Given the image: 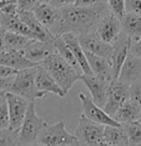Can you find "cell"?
<instances>
[{
  "mask_svg": "<svg viewBox=\"0 0 141 146\" xmlns=\"http://www.w3.org/2000/svg\"><path fill=\"white\" fill-rule=\"evenodd\" d=\"M16 70L11 68H8V66L0 65V78H10V76H15L16 75Z\"/></svg>",
  "mask_w": 141,
  "mask_h": 146,
  "instance_id": "d590c367",
  "label": "cell"
},
{
  "mask_svg": "<svg viewBox=\"0 0 141 146\" xmlns=\"http://www.w3.org/2000/svg\"><path fill=\"white\" fill-rule=\"evenodd\" d=\"M60 36L63 38V40L66 44V46L69 48V50L71 51V54H72L74 58H75V60L78 61V64L80 66V69H81L82 74L92 75L91 69H90V66L88 64V60H86L85 51H84L81 49V46H80L78 36L74 35V34H63Z\"/></svg>",
  "mask_w": 141,
  "mask_h": 146,
  "instance_id": "ac0fdd59",
  "label": "cell"
},
{
  "mask_svg": "<svg viewBox=\"0 0 141 146\" xmlns=\"http://www.w3.org/2000/svg\"><path fill=\"white\" fill-rule=\"evenodd\" d=\"M14 81V76H10V78H0V91L8 92L10 90Z\"/></svg>",
  "mask_w": 141,
  "mask_h": 146,
  "instance_id": "836d02e7",
  "label": "cell"
},
{
  "mask_svg": "<svg viewBox=\"0 0 141 146\" xmlns=\"http://www.w3.org/2000/svg\"><path fill=\"white\" fill-rule=\"evenodd\" d=\"M0 26H1L5 31L15 33V34H19V35H24L26 38L34 40L31 31L29 30V28L24 24V23L20 20L18 14H15V15L0 14Z\"/></svg>",
  "mask_w": 141,
  "mask_h": 146,
  "instance_id": "7402d4cb",
  "label": "cell"
},
{
  "mask_svg": "<svg viewBox=\"0 0 141 146\" xmlns=\"http://www.w3.org/2000/svg\"><path fill=\"white\" fill-rule=\"evenodd\" d=\"M50 1L51 0H40V3H48V4H50Z\"/></svg>",
  "mask_w": 141,
  "mask_h": 146,
  "instance_id": "7bdbcfd3",
  "label": "cell"
},
{
  "mask_svg": "<svg viewBox=\"0 0 141 146\" xmlns=\"http://www.w3.org/2000/svg\"><path fill=\"white\" fill-rule=\"evenodd\" d=\"M120 34H121V23L115 15L111 14V11L101 19L94 31V35L99 40L110 45H112L119 39Z\"/></svg>",
  "mask_w": 141,
  "mask_h": 146,
  "instance_id": "ba28073f",
  "label": "cell"
},
{
  "mask_svg": "<svg viewBox=\"0 0 141 146\" xmlns=\"http://www.w3.org/2000/svg\"><path fill=\"white\" fill-rule=\"evenodd\" d=\"M130 100L141 108V81L130 85Z\"/></svg>",
  "mask_w": 141,
  "mask_h": 146,
  "instance_id": "4dcf8cb0",
  "label": "cell"
},
{
  "mask_svg": "<svg viewBox=\"0 0 141 146\" xmlns=\"http://www.w3.org/2000/svg\"><path fill=\"white\" fill-rule=\"evenodd\" d=\"M48 122L36 114L34 102H29L24 121L21 124V127L19 129L20 146H30L33 144H36V137H38L40 130Z\"/></svg>",
  "mask_w": 141,
  "mask_h": 146,
  "instance_id": "5b68a950",
  "label": "cell"
},
{
  "mask_svg": "<svg viewBox=\"0 0 141 146\" xmlns=\"http://www.w3.org/2000/svg\"><path fill=\"white\" fill-rule=\"evenodd\" d=\"M104 127L81 115L74 135L80 146H99L104 142Z\"/></svg>",
  "mask_w": 141,
  "mask_h": 146,
  "instance_id": "8992f818",
  "label": "cell"
},
{
  "mask_svg": "<svg viewBox=\"0 0 141 146\" xmlns=\"http://www.w3.org/2000/svg\"><path fill=\"white\" fill-rule=\"evenodd\" d=\"M4 35H5V30L0 26V54L5 51V49H4Z\"/></svg>",
  "mask_w": 141,
  "mask_h": 146,
  "instance_id": "f35d334b",
  "label": "cell"
},
{
  "mask_svg": "<svg viewBox=\"0 0 141 146\" xmlns=\"http://www.w3.org/2000/svg\"><path fill=\"white\" fill-rule=\"evenodd\" d=\"M0 65L8 66L14 70H24V69L36 66L34 62L25 58L21 51H4L0 54Z\"/></svg>",
  "mask_w": 141,
  "mask_h": 146,
  "instance_id": "44dd1931",
  "label": "cell"
},
{
  "mask_svg": "<svg viewBox=\"0 0 141 146\" xmlns=\"http://www.w3.org/2000/svg\"><path fill=\"white\" fill-rule=\"evenodd\" d=\"M38 66V65H36ZM36 66L34 68L24 69V70H19L14 76V81L8 92L15 94L20 98L25 99L29 102H34L36 99L45 98V94L40 92L36 89L35 85V70Z\"/></svg>",
  "mask_w": 141,
  "mask_h": 146,
  "instance_id": "3957f363",
  "label": "cell"
},
{
  "mask_svg": "<svg viewBox=\"0 0 141 146\" xmlns=\"http://www.w3.org/2000/svg\"><path fill=\"white\" fill-rule=\"evenodd\" d=\"M136 121H137V122H140V124H141V110H140V112H139V116H137Z\"/></svg>",
  "mask_w": 141,
  "mask_h": 146,
  "instance_id": "b9f144b4",
  "label": "cell"
},
{
  "mask_svg": "<svg viewBox=\"0 0 141 146\" xmlns=\"http://www.w3.org/2000/svg\"><path fill=\"white\" fill-rule=\"evenodd\" d=\"M140 110H141L140 106L129 99V100L124 102V104L119 108V110L114 114L112 119L116 122H119L120 125L130 124V122L136 121Z\"/></svg>",
  "mask_w": 141,
  "mask_h": 146,
  "instance_id": "cb8c5ba5",
  "label": "cell"
},
{
  "mask_svg": "<svg viewBox=\"0 0 141 146\" xmlns=\"http://www.w3.org/2000/svg\"><path fill=\"white\" fill-rule=\"evenodd\" d=\"M33 14L36 20L50 31V29L56 24L59 19V9L54 8L51 4H48V3H40L33 10Z\"/></svg>",
  "mask_w": 141,
  "mask_h": 146,
  "instance_id": "ffe728a7",
  "label": "cell"
},
{
  "mask_svg": "<svg viewBox=\"0 0 141 146\" xmlns=\"http://www.w3.org/2000/svg\"><path fill=\"white\" fill-rule=\"evenodd\" d=\"M79 99L82 106V115L86 119L102 126H115V127L120 126L119 122H116L111 116L107 115L102 108H99L89 96H86L85 94H79Z\"/></svg>",
  "mask_w": 141,
  "mask_h": 146,
  "instance_id": "30bf717a",
  "label": "cell"
},
{
  "mask_svg": "<svg viewBox=\"0 0 141 146\" xmlns=\"http://www.w3.org/2000/svg\"><path fill=\"white\" fill-rule=\"evenodd\" d=\"M54 39H51V40H49V41L34 40L29 46H26L24 50L21 51L23 55H24L28 60L34 62L35 65L41 64L49 55H51L53 52H56Z\"/></svg>",
  "mask_w": 141,
  "mask_h": 146,
  "instance_id": "5bb4252c",
  "label": "cell"
},
{
  "mask_svg": "<svg viewBox=\"0 0 141 146\" xmlns=\"http://www.w3.org/2000/svg\"><path fill=\"white\" fill-rule=\"evenodd\" d=\"M9 1H16V0H9Z\"/></svg>",
  "mask_w": 141,
  "mask_h": 146,
  "instance_id": "7dc6e473",
  "label": "cell"
},
{
  "mask_svg": "<svg viewBox=\"0 0 141 146\" xmlns=\"http://www.w3.org/2000/svg\"><path fill=\"white\" fill-rule=\"evenodd\" d=\"M68 146H80V145L78 144V142H75V144H72V145H68Z\"/></svg>",
  "mask_w": 141,
  "mask_h": 146,
  "instance_id": "ee69618b",
  "label": "cell"
},
{
  "mask_svg": "<svg viewBox=\"0 0 141 146\" xmlns=\"http://www.w3.org/2000/svg\"><path fill=\"white\" fill-rule=\"evenodd\" d=\"M120 23H121V31L129 36L132 42L141 40V16L125 13Z\"/></svg>",
  "mask_w": 141,
  "mask_h": 146,
  "instance_id": "603a6c76",
  "label": "cell"
},
{
  "mask_svg": "<svg viewBox=\"0 0 141 146\" xmlns=\"http://www.w3.org/2000/svg\"><path fill=\"white\" fill-rule=\"evenodd\" d=\"M40 4V0H16L18 10L21 11H33Z\"/></svg>",
  "mask_w": 141,
  "mask_h": 146,
  "instance_id": "1f68e13d",
  "label": "cell"
},
{
  "mask_svg": "<svg viewBox=\"0 0 141 146\" xmlns=\"http://www.w3.org/2000/svg\"><path fill=\"white\" fill-rule=\"evenodd\" d=\"M5 94H6V92H4V91H0V105H1L3 102H5V100H6Z\"/></svg>",
  "mask_w": 141,
  "mask_h": 146,
  "instance_id": "ab89813d",
  "label": "cell"
},
{
  "mask_svg": "<svg viewBox=\"0 0 141 146\" xmlns=\"http://www.w3.org/2000/svg\"><path fill=\"white\" fill-rule=\"evenodd\" d=\"M110 13L106 1L94 6H66L59 9V19L50 29L54 36L74 34L76 36L94 34L97 24Z\"/></svg>",
  "mask_w": 141,
  "mask_h": 146,
  "instance_id": "6da1fadb",
  "label": "cell"
},
{
  "mask_svg": "<svg viewBox=\"0 0 141 146\" xmlns=\"http://www.w3.org/2000/svg\"><path fill=\"white\" fill-rule=\"evenodd\" d=\"M0 146H20L19 131L10 129L0 131Z\"/></svg>",
  "mask_w": 141,
  "mask_h": 146,
  "instance_id": "83f0119b",
  "label": "cell"
},
{
  "mask_svg": "<svg viewBox=\"0 0 141 146\" xmlns=\"http://www.w3.org/2000/svg\"><path fill=\"white\" fill-rule=\"evenodd\" d=\"M35 85L36 89L45 95L54 94L56 96H60V98H65L66 96L65 92L61 90V88L56 84L55 80L40 64L36 66L35 70Z\"/></svg>",
  "mask_w": 141,
  "mask_h": 146,
  "instance_id": "2e32d148",
  "label": "cell"
},
{
  "mask_svg": "<svg viewBox=\"0 0 141 146\" xmlns=\"http://www.w3.org/2000/svg\"><path fill=\"white\" fill-rule=\"evenodd\" d=\"M65 125L66 124L64 120L58 121L53 125L46 124L40 130L36 137V144L41 146H68L78 142L75 135L70 134L66 130Z\"/></svg>",
  "mask_w": 141,
  "mask_h": 146,
  "instance_id": "277c9868",
  "label": "cell"
},
{
  "mask_svg": "<svg viewBox=\"0 0 141 146\" xmlns=\"http://www.w3.org/2000/svg\"><path fill=\"white\" fill-rule=\"evenodd\" d=\"M85 56L90 69H91L92 75H95L96 78L102 79L105 81H109V82L112 81L111 62H110V60L99 58V56L89 54V52H85Z\"/></svg>",
  "mask_w": 141,
  "mask_h": 146,
  "instance_id": "d6986e66",
  "label": "cell"
},
{
  "mask_svg": "<svg viewBox=\"0 0 141 146\" xmlns=\"http://www.w3.org/2000/svg\"><path fill=\"white\" fill-rule=\"evenodd\" d=\"M125 13L141 16V0H125Z\"/></svg>",
  "mask_w": 141,
  "mask_h": 146,
  "instance_id": "d6a6232c",
  "label": "cell"
},
{
  "mask_svg": "<svg viewBox=\"0 0 141 146\" xmlns=\"http://www.w3.org/2000/svg\"><path fill=\"white\" fill-rule=\"evenodd\" d=\"M99 146H110V145H106V144H104V142H102V144H101V145H99Z\"/></svg>",
  "mask_w": 141,
  "mask_h": 146,
  "instance_id": "bcb514c9",
  "label": "cell"
},
{
  "mask_svg": "<svg viewBox=\"0 0 141 146\" xmlns=\"http://www.w3.org/2000/svg\"><path fill=\"white\" fill-rule=\"evenodd\" d=\"M34 41L24 35H19L15 33L5 31L4 35V49L5 51H23L26 46Z\"/></svg>",
  "mask_w": 141,
  "mask_h": 146,
  "instance_id": "484cf974",
  "label": "cell"
},
{
  "mask_svg": "<svg viewBox=\"0 0 141 146\" xmlns=\"http://www.w3.org/2000/svg\"><path fill=\"white\" fill-rule=\"evenodd\" d=\"M130 99V85L124 84L119 80H114L110 82L107 90L106 102L104 105V111L112 117L114 114L119 110V108L124 102Z\"/></svg>",
  "mask_w": 141,
  "mask_h": 146,
  "instance_id": "52a82bcc",
  "label": "cell"
},
{
  "mask_svg": "<svg viewBox=\"0 0 141 146\" xmlns=\"http://www.w3.org/2000/svg\"><path fill=\"white\" fill-rule=\"evenodd\" d=\"M76 0H51L50 4L56 9H61V8H66V6H71L75 4Z\"/></svg>",
  "mask_w": 141,
  "mask_h": 146,
  "instance_id": "e575fe53",
  "label": "cell"
},
{
  "mask_svg": "<svg viewBox=\"0 0 141 146\" xmlns=\"http://www.w3.org/2000/svg\"><path fill=\"white\" fill-rule=\"evenodd\" d=\"M6 105H8V111H9V119H10V130L19 131L21 127V124L24 121V117L26 115V110H28L29 101L25 99L20 98V96L11 94V92H6Z\"/></svg>",
  "mask_w": 141,
  "mask_h": 146,
  "instance_id": "9c48e42d",
  "label": "cell"
},
{
  "mask_svg": "<svg viewBox=\"0 0 141 146\" xmlns=\"http://www.w3.org/2000/svg\"><path fill=\"white\" fill-rule=\"evenodd\" d=\"M130 46H131V40L126 34L121 31L119 39L112 44V54H111V74H112V81L117 80L121 70V66L124 61L126 60L127 55L130 52Z\"/></svg>",
  "mask_w": 141,
  "mask_h": 146,
  "instance_id": "8fae6325",
  "label": "cell"
},
{
  "mask_svg": "<svg viewBox=\"0 0 141 146\" xmlns=\"http://www.w3.org/2000/svg\"><path fill=\"white\" fill-rule=\"evenodd\" d=\"M30 146H41V145H39V144H33V145H30Z\"/></svg>",
  "mask_w": 141,
  "mask_h": 146,
  "instance_id": "f6af8a7d",
  "label": "cell"
},
{
  "mask_svg": "<svg viewBox=\"0 0 141 146\" xmlns=\"http://www.w3.org/2000/svg\"><path fill=\"white\" fill-rule=\"evenodd\" d=\"M10 126V119H9V111L6 101L0 105V131L6 130Z\"/></svg>",
  "mask_w": 141,
  "mask_h": 146,
  "instance_id": "f546056e",
  "label": "cell"
},
{
  "mask_svg": "<svg viewBox=\"0 0 141 146\" xmlns=\"http://www.w3.org/2000/svg\"><path fill=\"white\" fill-rule=\"evenodd\" d=\"M117 80L127 85L141 81V58L129 52L126 60L121 66Z\"/></svg>",
  "mask_w": 141,
  "mask_h": 146,
  "instance_id": "9a60e30c",
  "label": "cell"
},
{
  "mask_svg": "<svg viewBox=\"0 0 141 146\" xmlns=\"http://www.w3.org/2000/svg\"><path fill=\"white\" fill-rule=\"evenodd\" d=\"M9 3H13V1H9V0H0V10H1L6 4H9Z\"/></svg>",
  "mask_w": 141,
  "mask_h": 146,
  "instance_id": "60d3db41",
  "label": "cell"
},
{
  "mask_svg": "<svg viewBox=\"0 0 141 146\" xmlns=\"http://www.w3.org/2000/svg\"><path fill=\"white\" fill-rule=\"evenodd\" d=\"M104 144L110 146H127V136L122 125L104 127Z\"/></svg>",
  "mask_w": 141,
  "mask_h": 146,
  "instance_id": "d4e9b609",
  "label": "cell"
},
{
  "mask_svg": "<svg viewBox=\"0 0 141 146\" xmlns=\"http://www.w3.org/2000/svg\"><path fill=\"white\" fill-rule=\"evenodd\" d=\"M40 65L49 72L65 94H68L72 85L79 80L82 74L74 69L68 61L64 60L58 52H53L51 55H49Z\"/></svg>",
  "mask_w": 141,
  "mask_h": 146,
  "instance_id": "7a4b0ae2",
  "label": "cell"
},
{
  "mask_svg": "<svg viewBox=\"0 0 141 146\" xmlns=\"http://www.w3.org/2000/svg\"><path fill=\"white\" fill-rule=\"evenodd\" d=\"M79 80H81L88 90L91 94V100L99 106V108H104L107 98V90H109V81H105L102 79L96 78L95 75H86L81 74Z\"/></svg>",
  "mask_w": 141,
  "mask_h": 146,
  "instance_id": "7c38bea8",
  "label": "cell"
},
{
  "mask_svg": "<svg viewBox=\"0 0 141 146\" xmlns=\"http://www.w3.org/2000/svg\"><path fill=\"white\" fill-rule=\"evenodd\" d=\"M127 136V146H141V124L137 121L122 125Z\"/></svg>",
  "mask_w": 141,
  "mask_h": 146,
  "instance_id": "4316f807",
  "label": "cell"
},
{
  "mask_svg": "<svg viewBox=\"0 0 141 146\" xmlns=\"http://www.w3.org/2000/svg\"><path fill=\"white\" fill-rule=\"evenodd\" d=\"M79 42L81 49L85 52L96 55L99 58L110 60L112 54V45L106 44L96 38L94 34H86V35H79L78 36Z\"/></svg>",
  "mask_w": 141,
  "mask_h": 146,
  "instance_id": "4fadbf2b",
  "label": "cell"
},
{
  "mask_svg": "<svg viewBox=\"0 0 141 146\" xmlns=\"http://www.w3.org/2000/svg\"><path fill=\"white\" fill-rule=\"evenodd\" d=\"M130 52L136 56L141 58V40L139 41H131V46H130Z\"/></svg>",
  "mask_w": 141,
  "mask_h": 146,
  "instance_id": "74e56055",
  "label": "cell"
},
{
  "mask_svg": "<svg viewBox=\"0 0 141 146\" xmlns=\"http://www.w3.org/2000/svg\"><path fill=\"white\" fill-rule=\"evenodd\" d=\"M18 16L20 18V20L29 28V30L31 31L34 40L49 41V40H51V39L55 38L54 35H51V33H50L48 29L44 28V26L36 20V18L34 16V14H33V11L18 10Z\"/></svg>",
  "mask_w": 141,
  "mask_h": 146,
  "instance_id": "e0dca14e",
  "label": "cell"
},
{
  "mask_svg": "<svg viewBox=\"0 0 141 146\" xmlns=\"http://www.w3.org/2000/svg\"><path fill=\"white\" fill-rule=\"evenodd\" d=\"M109 10L111 11L119 20H121L125 15V0H106Z\"/></svg>",
  "mask_w": 141,
  "mask_h": 146,
  "instance_id": "f1b7e54d",
  "label": "cell"
},
{
  "mask_svg": "<svg viewBox=\"0 0 141 146\" xmlns=\"http://www.w3.org/2000/svg\"><path fill=\"white\" fill-rule=\"evenodd\" d=\"M102 1H106V0H76L74 5L75 6H94Z\"/></svg>",
  "mask_w": 141,
  "mask_h": 146,
  "instance_id": "8d00e7d4",
  "label": "cell"
}]
</instances>
